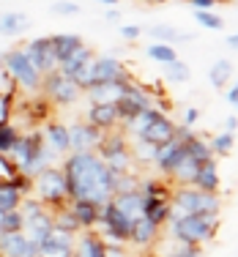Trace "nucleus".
Segmentation results:
<instances>
[{"mask_svg": "<svg viewBox=\"0 0 238 257\" xmlns=\"http://www.w3.org/2000/svg\"><path fill=\"white\" fill-rule=\"evenodd\" d=\"M66 178V194L69 200H90L96 205H107L115 194V175L93 151L85 154H69L60 167Z\"/></svg>", "mask_w": 238, "mask_h": 257, "instance_id": "nucleus-1", "label": "nucleus"}, {"mask_svg": "<svg viewBox=\"0 0 238 257\" xmlns=\"http://www.w3.org/2000/svg\"><path fill=\"white\" fill-rule=\"evenodd\" d=\"M14 170L20 175H25V178H33L39 170L44 167H55L50 164L58 154H52L50 148H47L44 143V134L41 132H28V134H20V140H17L14 145Z\"/></svg>", "mask_w": 238, "mask_h": 257, "instance_id": "nucleus-2", "label": "nucleus"}, {"mask_svg": "<svg viewBox=\"0 0 238 257\" xmlns=\"http://www.w3.org/2000/svg\"><path fill=\"white\" fill-rule=\"evenodd\" d=\"M170 235L178 243H192V246H203L213 241L219 230V213H184V216H170Z\"/></svg>", "mask_w": 238, "mask_h": 257, "instance_id": "nucleus-3", "label": "nucleus"}, {"mask_svg": "<svg viewBox=\"0 0 238 257\" xmlns=\"http://www.w3.org/2000/svg\"><path fill=\"white\" fill-rule=\"evenodd\" d=\"M170 216H184V213H219L222 200L219 194L200 192L194 186H175L167 197Z\"/></svg>", "mask_w": 238, "mask_h": 257, "instance_id": "nucleus-4", "label": "nucleus"}, {"mask_svg": "<svg viewBox=\"0 0 238 257\" xmlns=\"http://www.w3.org/2000/svg\"><path fill=\"white\" fill-rule=\"evenodd\" d=\"M30 197H36L44 208H55L69 203V194H66V178L60 173V167H44L30 178Z\"/></svg>", "mask_w": 238, "mask_h": 257, "instance_id": "nucleus-5", "label": "nucleus"}, {"mask_svg": "<svg viewBox=\"0 0 238 257\" xmlns=\"http://www.w3.org/2000/svg\"><path fill=\"white\" fill-rule=\"evenodd\" d=\"M124 77H126V66L121 63L118 58H107V55H101V58H93L85 69L77 71L74 82H77V88L85 93L90 85L112 82V79H124Z\"/></svg>", "mask_w": 238, "mask_h": 257, "instance_id": "nucleus-6", "label": "nucleus"}, {"mask_svg": "<svg viewBox=\"0 0 238 257\" xmlns=\"http://www.w3.org/2000/svg\"><path fill=\"white\" fill-rule=\"evenodd\" d=\"M3 66H6V71H9V77L14 79L20 88H25V90H39L41 88V74L30 66V60L25 58V52H22V50L6 52Z\"/></svg>", "mask_w": 238, "mask_h": 257, "instance_id": "nucleus-7", "label": "nucleus"}, {"mask_svg": "<svg viewBox=\"0 0 238 257\" xmlns=\"http://www.w3.org/2000/svg\"><path fill=\"white\" fill-rule=\"evenodd\" d=\"M99 224L104 232V241L109 243H129V232H132V219H126L112 203L99 208Z\"/></svg>", "mask_w": 238, "mask_h": 257, "instance_id": "nucleus-8", "label": "nucleus"}, {"mask_svg": "<svg viewBox=\"0 0 238 257\" xmlns=\"http://www.w3.org/2000/svg\"><path fill=\"white\" fill-rule=\"evenodd\" d=\"M41 90H44L47 99L55 101L58 107H69V104H74L79 96H82V90L77 88L74 79L63 77L60 71H52V74L41 77Z\"/></svg>", "mask_w": 238, "mask_h": 257, "instance_id": "nucleus-9", "label": "nucleus"}, {"mask_svg": "<svg viewBox=\"0 0 238 257\" xmlns=\"http://www.w3.org/2000/svg\"><path fill=\"white\" fill-rule=\"evenodd\" d=\"M22 52H25V58L30 60V66H33V69L39 71L41 77H44V74H52V71H58V60H55V52H52V44H50V36L30 39L28 44L22 47Z\"/></svg>", "mask_w": 238, "mask_h": 257, "instance_id": "nucleus-10", "label": "nucleus"}, {"mask_svg": "<svg viewBox=\"0 0 238 257\" xmlns=\"http://www.w3.org/2000/svg\"><path fill=\"white\" fill-rule=\"evenodd\" d=\"M104 137V132H99L90 123H71L69 126V151L71 154H85V151H96Z\"/></svg>", "mask_w": 238, "mask_h": 257, "instance_id": "nucleus-11", "label": "nucleus"}, {"mask_svg": "<svg viewBox=\"0 0 238 257\" xmlns=\"http://www.w3.org/2000/svg\"><path fill=\"white\" fill-rule=\"evenodd\" d=\"M0 257H39V243L25 232H0Z\"/></svg>", "mask_w": 238, "mask_h": 257, "instance_id": "nucleus-12", "label": "nucleus"}, {"mask_svg": "<svg viewBox=\"0 0 238 257\" xmlns=\"http://www.w3.org/2000/svg\"><path fill=\"white\" fill-rule=\"evenodd\" d=\"M74 241L77 235L52 227L44 241L39 243V257H71L74 254Z\"/></svg>", "mask_w": 238, "mask_h": 257, "instance_id": "nucleus-13", "label": "nucleus"}, {"mask_svg": "<svg viewBox=\"0 0 238 257\" xmlns=\"http://www.w3.org/2000/svg\"><path fill=\"white\" fill-rule=\"evenodd\" d=\"M132 77H124V79H112V82H99V85H90L88 90H85V96H88L93 104H115L118 99H124L126 96V85H129Z\"/></svg>", "mask_w": 238, "mask_h": 257, "instance_id": "nucleus-14", "label": "nucleus"}, {"mask_svg": "<svg viewBox=\"0 0 238 257\" xmlns=\"http://www.w3.org/2000/svg\"><path fill=\"white\" fill-rule=\"evenodd\" d=\"M137 140L151 143V145H164V143H170V140H175V123L162 112L159 118H154L148 126L143 128V132L137 134Z\"/></svg>", "mask_w": 238, "mask_h": 257, "instance_id": "nucleus-15", "label": "nucleus"}, {"mask_svg": "<svg viewBox=\"0 0 238 257\" xmlns=\"http://www.w3.org/2000/svg\"><path fill=\"white\" fill-rule=\"evenodd\" d=\"M109 203L118 208L126 219H132V222L140 216H145V197H143L140 189H134V192H115Z\"/></svg>", "mask_w": 238, "mask_h": 257, "instance_id": "nucleus-16", "label": "nucleus"}, {"mask_svg": "<svg viewBox=\"0 0 238 257\" xmlns=\"http://www.w3.org/2000/svg\"><path fill=\"white\" fill-rule=\"evenodd\" d=\"M41 134H44V143L52 154H58V156L71 154L69 151V126L66 123H60V120H47V126Z\"/></svg>", "mask_w": 238, "mask_h": 257, "instance_id": "nucleus-17", "label": "nucleus"}, {"mask_svg": "<svg viewBox=\"0 0 238 257\" xmlns=\"http://www.w3.org/2000/svg\"><path fill=\"white\" fill-rule=\"evenodd\" d=\"M181 156H184V143H178V140H170V143H164V145H159V148H156L154 164L159 167V173L167 178V175L173 173V167L181 162Z\"/></svg>", "mask_w": 238, "mask_h": 257, "instance_id": "nucleus-18", "label": "nucleus"}, {"mask_svg": "<svg viewBox=\"0 0 238 257\" xmlns=\"http://www.w3.org/2000/svg\"><path fill=\"white\" fill-rule=\"evenodd\" d=\"M88 123L96 126L99 132H115L121 126L118 112H115V104H90L88 109Z\"/></svg>", "mask_w": 238, "mask_h": 257, "instance_id": "nucleus-19", "label": "nucleus"}, {"mask_svg": "<svg viewBox=\"0 0 238 257\" xmlns=\"http://www.w3.org/2000/svg\"><path fill=\"white\" fill-rule=\"evenodd\" d=\"M71 257H104V238L93 230L77 232L74 241V254Z\"/></svg>", "mask_w": 238, "mask_h": 257, "instance_id": "nucleus-20", "label": "nucleus"}, {"mask_svg": "<svg viewBox=\"0 0 238 257\" xmlns=\"http://www.w3.org/2000/svg\"><path fill=\"white\" fill-rule=\"evenodd\" d=\"M159 230H162V227H156L148 216L134 219V222H132V232H129V243H134V246H140V249L151 246V243H156Z\"/></svg>", "mask_w": 238, "mask_h": 257, "instance_id": "nucleus-21", "label": "nucleus"}, {"mask_svg": "<svg viewBox=\"0 0 238 257\" xmlns=\"http://www.w3.org/2000/svg\"><path fill=\"white\" fill-rule=\"evenodd\" d=\"M69 211L77 219L79 230H93L99 224V205L90 200H69Z\"/></svg>", "mask_w": 238, "mask_h": 257, "instance_id": "nucleus-22", "label": "nucleus"}, {"mask_svg": "<svg viewBox=\"0 0 238 257\" xmlns=\"http://www.w3.org/2000/svg\"><path fill=\"white\" fill-rule=\"evenodd\" d=\"M194 189H200V192H208V194H219V173H216V159H208V162H203L197 167V173H194V181H192Z\"/></svg>", "mask_w": 238, "mask_h": 257, "instance_id": "nucleus-23", "label": "nucleus"}, {"mask_svg": "<svg viewBox=\"0 0 238 257\" xmlns=\"http://www.w3.org/2000/svg\"><path fill=\"white\" fill-rule=\"evenodd\" d=\"M50 44H52L55 60H58V66H60L69 55H74L79 47H85V41H82V36H77V33H58V36H50Z\"/></svg>", "mask_w": 238, "mask_h": 257, "instance_id": "nucleus-24", "label": "nucleus"}, {"mask_svg": "<svg viewBox=\"0 0 238 257\" xmlns=\"http://www.w3.org/2000/svg\"><path fill=\"white\" fill-rule=\"evenodd\" d=\"M197 167L200 164L194 162L192 156H186V151H184V156H181V162L173 167V173L167 175V181H170V186H192V181H194V173H197Z\"/></svg>", "mask_w": 238, "mask_h": 257, "instance_id": "nucleus-25", "label": "nucleus"}, {"mask_svg": "<svg viewBox=\"0 0 238 257\" xmlns=\"http://www.w3.org/2000/svg\"><path fill=\"white\" fill-rule=\"evenodd\" d=\"M148 33L154 36L159 44H167V47H175V44H189L194 39L192 33H184V30L173 28V25H151Z\"/></svg>", "mask_w": 238, "mask_h": 257, "instance_id": "nucleus-26", "label": "nucleus"}, {"mask_svg": "<svg viewBox=\"0 0 238 257\" xmlns=\"http://www.w3.org/2000/svg\"><path fill=\"white\" fill-rule=\"evenodd\" d=\"M93 58H96V55H93V50H90V47H79V50H77L74 55H69V58H66L63 63L58 66V71H60L63 77L74 79L77 71H79V69H85V66H88Z\"/></svg>", "mask_w": 238, "mask_h": 257, "instance_id": "nucleus-27", "label": "nucleus"}, {"mask_svg": "<svg viewBox=\"0 0 238 257\" xmlns=\"http://www.w3.org/2000/svg\"><path fill=\"white\" fill-rule=\"evenodd\" d=\"M28 25H30V20L22 11H6V14H0V33H6V36L25 33Z\"/></svg>", "mask_w": 238, "mask_h": 257, "instance_id": "nucleus-28", "label": "nucleus"}, {"mask_svg": "<svg viewBox=\"0 0 238 257\" xmlns=\"http://www.w3.org/2000/svg\"><path fill=\"white\" fill-rule=\"evenodd\" d=\"M208 79H211V85H213L216 90L227 88V82L233 79V60H227V58H219L216 63L211 66V71H208Z\"/></svg>", "mask_w": 238, "mask_h": 257, "instance_id": "nucleus-29", "label": "nucleus"}, {"mask_svg": "<svg viewBox=\"0 0 238 257\" xmlns=\"http://www.w3.org/2000/svg\"><path fill=\"white\" fill-rule=\"evenodd\" d=\"M22 203V194H20V186L11 181H0V213L3 211H17Z\"/></svg>", "mask_w": 238, "mask_h": 257, "instance_id": "nucleus-30", "label": "nucleus"}, {"mask_svg": "<svg viewBox=\"0 0 238 257\" xmlns=\"http://www.w3.org/2000/svg\"><path fill=\"white\" fill-rule=\"evenodd\" d=\"M184 151H186V156H192L197 164H203V162H208V159H213L208 143H205L203 137H197V134H194L192 140H186V143H184Z\"/></svg>", "mask_w": 238, "mask_h": 257, "instance_id": "nucleus-31", "label": "nucleus"}, {"mask_svg": "<svg viewBox=\"0 0 238 257\" xmlns=\"http://www.w3.org/2000/svg\"><path fill=\"white\" fill-rule=\"evenodd\" d=\"M189 66L184 63V60H173V63H167L164 66V79L167 82H175V85H184L189 82Z\"/></svg>", "mask_w": 238, "mask_h": 257, "instance_id": "nucleus-32", "label": "nucleus"}, {"mask_svg": "<svg viewBox=\"0 0 238 257\" xmlns=\"http://www.w3.org/2000/svg\"><path fill=\"white\" fill-rule=\"evenodd\" d=\"M156 148H159V145H151V143L137 140V143L129 148L132 162H137V164H151V162H154V156H156Z\"/></svg>", "mask_w": 238, "mask_h": 257, "instance_id": "nucleus-33", "label": "nucleus"}, {"mask_svg": "<svg viewBox=\"0 0 238 257\" xmlns=\"http://www.w3.org/2000/svg\"><path fill=\"white\" fill-rule=\"evenodd\" d=\"M233 145H235V137L227 134V132H222V134H216V137L208 143V148H211L213 159H216V156H230L233 154Z\"/></svg>", "mask_w": 238, "mask_h": 257, "instance_id": "nucleus-34", "label": "nucleus"}, {"mask_svg": "<svg viewBox=\"0 0 238 257\" xmlns=\"http://www.w3.org/2000/svg\"><path fill=\"white\" fill-rule=\"evenodd\" d=\"M17 140H20V134H17L14 123H9V120H0V156L3 154H11L17 145Z\"/></svg>", "mask_w": 238, "mask_h": 257, "instance_id": "nucleus-35", "label": "nucleus"}, {"mask_svg": "<svg viewBox=\"0 0 238 257\" xmlns=\"http://www.w3.org/2000/svg\"><path fill=\"white\" fill-rule=\"evenodd\" d=\"M148 58L156 60V63H173V60H178V52H175V47H167V44H151L148 47Z\"/></svg>", "mask_w": 238, "mask_h": 257, "instance_id": "nucleus-36", "label": "nucleus"}, {"mask_svg": "<svg viewBox=\"0 0 238 257\" xmlns=\"http://www.w3.org/2000/svg\"><path fill=\"white\" fill-rule=\"evenodd\" d=\"M22 227H25V222H22L20 208L0 213V232H22Z\"/></svg>", "mask_w": 238, "mask_h": 257, "instance_id": "nucleus-37", "label": "nucleus"}, {"mask_svg": "<svg viewBox=\"0 0 238 257\" xmlns=\"http://www.w3.org/2000/svg\"><path fill=\"white\" fill-rule=\"evenodd\" d=\"M194 22H200L205 30H222L224 28V20L213 11H194Z\"/></svg>", "mask_w": 238, "mask_h": 257, "instance_id": "nucleus-38", "label": "nucleus"}, {"mask_svg": "<svg viewBox=\"0 0 238 257\" xmlns=\"http://www.w3.org/2000/svg\"><path fill=\"white\" fill-rule=\"evenodd\" d=\"M50 9H52V14H58V17H77L79 11H82L79 3H71V0H55Z\"/></svg>", "mask_w": 238, "mask_h": 257, "instance_id": "nucleus-39", "label": "nucleus"}, {"mask_svg": "<svg viewBox=\"0 0 238 257\" xmlns=\"http://www.w3.org/2000/svg\"><path fill=\"white\" fill-rule=\"evenodd\" d=\"M164 257H203V246H192V243H178L175 249H170Z\"/></svg>", "mask_w": 238, "mask_h": 257, "instance_id": "nucleus-40", "label": "nucleus"}, {"mask_svg": "<svg viewBox=\"0 0 238 257\" xmlns=\"http://www.w3.org/2000/svg\"><path fill=\"white\" fill-rule=\"evenodd\" d=\"M118 33L124 36L126 41H137V39H140V33H143V28H140V25H121Z\"/></svg>", "mask_w": 238, "mask_h": 257, "instance_id": "nucleus-41", "label": "nucleus"}, {"mask_svg": "<svg viewBox=\"0 0 238 257\" xmlns=\"http://www.w3.org/2000/svg\"><path fill=\"white\" fill-rule=\"evenodd\" d=\"M104 257H126L124 254V243H109V241H104Z\"/></svg>", "mask_w": 238, "mask_h": 257, "instance_id": "nucleus-42", "label": "nucleus"}, {"mask_svg": "<svg viewBox=\"0 0 238 257\" xmlns=\"http://www.w3.org/2000/svg\"><path fill=\"white\" fill-rule=\"evenodd\" d=\"M186 3H189V6H192V9H194V11H211V9H213V6H216V3H219V0H186Z\"/></svg>", "mask_w": 238, "mask_h": 257, "instance_id": "nucleus-43", "label": "nucleus"}, {"mask_svg": "<svg viewBox=\"0 0 238 257\" xmlns=\"http://www.w3.org/2000/svg\"><path fill=\"white\" fill-rule=\"evenodd\" d=\"M200 120V109L197 107H189L186 112H184V126H189V128H194V123Z\"/></svg>", "mask_w": 238, "mask_h": 257, "instance_id": "nucleus-44", "label": "nucleus"}, {"mask_svg": "<svg viewBox=\"0 0 238 257\" xmlns=\"http://www.w3.org/2000/svg\"><path fill=\"white\" fill-rule=\"evenodd\" d=\"M227 104L230 107H238V85H230L227 88Z\"/></svg>", "mask_w": 238, "mask_h": 257, "instance_id": "nucleus-45", "label": "nucleus"}, {"mask_svg": "<svg viewBox=\"0 0 238 257\" xmlns=\"http://www.w3.org/2000/svg\"><path fill=\"white\" fill-rule=\"evenodd\" d=\"M101 17H104V22H121V11L118 9H107Z\"/></svg>", "mask_w": 238, "mask_h": 257, "instance_id": "nucleus-46", "label": "nucleus"}, {"mask_svg": "<svg viewBox=\"0 0 238 257\" xmlns=\"http://www.w3.org/2000/svg\"><path fill=\"white\" fill-rule=\"evenodd\" d=\"M235 126H238V118H235V115H227V118H224V132L233 134V132H235Z\"/></svg>", "mask_w": 238, "mask_h": 257, "instance_id": "nucleus-47", "label": "nucleus"}, {"mask_svg": "<svg viewBox=\"0 0 238 257\" xmlns=\"http://www.w3.org/2000/svg\"><path fill=\"white\" fill-rule=\"evenodd\" d=\"M227 47H233V50H238V36H230V39H227Z\"/></svg>", "mask_w": 238, "mask_h": 257, "instance_id": "nucleus-48", "label": "nucleus"}, {"mask_svg": "<svg viewBox=\"0 0 238 257\" xmlns=\"http://www.w3.org/2000/svg\"><path fill=\"white\" fill-rule=\"evenodd\" d=\"M99 3H104L107 9H115V6H118V0H99Z\"/></svg>", "mask_w": 238, "mask_h": 257, "instance_id": "nucleus-49", "label": "nucleus"}, {"mask_svg": "<svg viewBox=\"0 0 238 257\" xmlns=\"http://www.w3.org/2000/svg\"><path fill=\"white\" fill-rule=\"evenodd\" d=\"M143 257H151V254H143Z\"/></svg>", "mask_w": 238, "mask_h": 257, "instance_id": "nucleus-50", "label": "nucleus"}, {"mask_svg": "<svg viewBox=\"0 0 238 257\" xmlns=\"http://www.w3.org/2000/svg\"><path fill=\"white\" fill-rule=\"evenodd\" d=\"M181 3H186V0H181Z\"/></svg>", "mask_w": 238, "mask_h": 257, "instance_id": "nucleus-51", "label": "nucleus"}]
</instances>
